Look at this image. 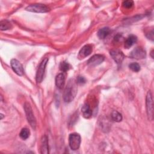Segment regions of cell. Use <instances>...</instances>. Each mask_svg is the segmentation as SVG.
<instances>
[{"instance_id":"obj_23","label":"cell","mask_w":154,"mask_h":154,"mask_svg":"<svg viewBox=\"0 0 154 154\" xmlns=\"http://www.w3.org/2000/svg\"><path fill=\"white\" fill-rule=\"evenodd\" d=\"M85 79L84 77L83 76H79L77 77L76 78V82L78 84H84L85 82Z\"/></svg>"},{"instance_id":"obj_3","label":"cell","mask_w":154,"mask_h":154,"mask_svg":"<svg viewBox=\"0 0 154 154\" xmlns=\"http://www.w3.org/2000/svg\"><path fill=\"white\" fill-rule=\"evenodd\" d=\"M81 136L79 134H70L69 137V143L70 149L73 150H76L79 149L81 144Z\"/></svg>"},{"instance_id":"obj_20","label":"cell","mask_w":154,"mask_h":154,"mask_svg":"<svg viewBox=\"0 0 154 154\" xmlns=\"http://www.w3.org/2000/svg\"><path fill=\"white\" fill-rule=\"evenodd\" d=\"M70 69V65L66 61L61 62L60 64V69L61 71L63 72H66L67 70H69Z\"/></svg>"},{"instance_id":"obj_17","label":"cell","mask_w":154,"mask_h":154,"mask_svg":"<svg viewBox=\"0 0 154 154\" xmlns=\"http://www.w3.org/2000/svg\"><path fill=\"white\" fill-rule=\"evenodd\" d=\"M11 28V23L7 20H2L0 22V28L1 31L7 30Z\"/></svg>"},{"instance_id":"obj_5","label":"cell","mask_w":154,"mask_h":154,"mask_svg":"<svg viewBox=\"0 0 154 154\" xmlns=\"http://www.w3.org/2000/svg\"><path fill=\"white\" fill-rule=\"evenodd\" d=\"M146 110L147 114L148 116V119L150 120L153 119V99L151 92L149 91L146 95Z\"/></svg>"},{"instance_id":"obj_1","label":"cell","mask_w":154,"mask_h":154,"mask_svg":"<svg viewBox=\"0 0 154 154\" xmlns=\"http://www.w3.org/2000/svg\"><path fill=\"white\" fill-rule=\"evenodd\" d=\"M77 92V88L75 83L73 80L69 81L66 85L64 93L63 99L65 102H70L75 97Z\"/></svg>"},{"instance_id":"obj_15","label":"cell","mask_w":154,"mask_h":154,"mask_svg":"<svg viewBox=\"0 0 154 154\" xmlns=\"http://www.w3.org/2000/svg\"><path fill=\"white\" fill-rule=\"evenodd\" d=\"M81 112L84 117H85V119H89L92 114V111L88 103H85L82 106L81 108Z\"/></svg>"},{"instance_id":"obj_12","label":"cell","mask_w":154,"mask_h":154,"mask_svg":"<svg viewBox=\"0 0 154 154\" xmlns=\"http://www.w3.org/2000/svg\"><path fill=\"white\" fill-rule=\"evenodd\" d=\"M40 153L47 154L49 153V145L48 137L46 135H44L41 138L40 141Z\"/></svg>"},{"instance_id":"obj_18","label":"cell","mask_w":154,"mask_h":154,"mask_svg":"<svg viewBox=\"0 0 154 154\" xmlns=\"http://www.w3.org/2000/svg\"><path fill=\"white\" fill-rule=\"evenodd\" d=\"M111 119L116 122H119L122 120V114L117 111H113L111 114Z\"/></svg>"},{"instance_id":"obj_11","label":"cell","mask_w":154,"mask_h":154,"mask_svg":"<svg viewBox=\"0 0 154 154\" xmlns=\"http://www.w3.org/2000/svg\"><path fill=\"white\" fill-rule=\"evenodd\" d=\"M93 48L91 45H87L84 46L79 52L78 57L79 59H82L88 56L92 52Z\"/></svg>"},{"instance_id":"obj_6","label":"cell","mask_w":154,"mask_h":154,"mask_svg":"<svg viewBox=\"0 0 154 154\" xmlns=\"http://www.w3.org/2000/svg\"><path fill=\"white\" fill-rule=\"evenodd\" d=\"M26 10L35 13H46L49 11V8L42 4H34L28 5L26 8Z\"/></svg>"},{"instance_id":"obj_13","label":"cell","mask_w":154,"mask_h":154,"mask_svg":"<svg viewBox=\"0 0 154 154\" xmlns=\"http://www.w3.org/2000/svg\"><path fill=\"white\" fill-rule=\"evenodd\" d=\"M65 75L63 73L58 74L55 78V84L57 87L60 89L63 88L65 84Z\"/></svg>"},{"instance_id":"obj_9","label":"cell","mask_w":154,"mask_h":154,"mask_svg":"<svg viewBox=\"0 0 154 154\" xmlns=\"http://www.w3.org/2000/svg\"><path fill=\"white\" fill-rule=\"evenodd\" d=\"M11 66L13 71L19 76H22L24 73V70L22 64L16 59H12L10 62Z\"/></svg>"},{"instance_id":"obj_4","label":"cell","mask_w":154,"mask_h":154,"mask_svg":"<svg viewBox=\"0 0 154 154\" xmlns=\"http://www.w3.org/2000/svg\"><path fill=\"white\" fill-rule=\"evenodd\" d=\"M48 60H49L48 58H45L42 61V62L40 63V64L38 67L37 73H36V76H35V79L37 83H40L43 81V76H44V73L46 69V66L47 64Z\"/></svg>"},{"instance_id":"obj_16","label":"cell","mask_w":154,"mask_h":154,"mask_svg":"<svg viewBox=\"0 0 154 154\" xmlns=\"http://www.w3.org/2000/svg\"><path fill=\"white\" fill-rule=\"evenodd\" d=\"M110 29L108 27H103L100 29L97 32V36L100 39L105 38L109 33Z\"/></svg>"},{"instance_id":"obj_10","label":"cell","mask_w":154,"mask_h":154,"mask_svg":"<svg viewBox=\"0 0 154 154\" xmlns=\"http://www.w3.org/2000/svg\"><path fill=\"white\" fill-rule=\"evenodd\" d=\"M111 57L114 60V61L117 64H121L123 60H124L125 55L123 53L118 49L116 50H111L109 52Z\"/></svg>"},{"instance_id":"obj_14","label":"cell","mask_w":154,"mask_h":154,"mask_svg":"<svg viewBox=\"0 0 154 154\" xmlns=\"http://www.w3.org/2000/svg\"><path fill=\"white\" fill-rule=\"evenodd\" d=\"M137 41V37L134 35H129L125 42V48L128 49L134 45Z\"/></svg>"},{"instance_id":"obj_8","label":"cell","mask_w":154,"mask_h":154,"mask_svg":"<svg viewBox=\"0 0 154 154\" xmlns=\"http://www.w3.org/2000/svg\"><path fill=\"white\" fill-rule=\"evenodd\" d=\"M104 59L105 58L102 55L96 54L87 61V64L90 67H95L101 64L104 61Z\"/></svg>"},{"instance_id":"obj_2","label":"cell","mask_w":154,"mask_h":154,"mask_svg":"<svg viewBox=\"0 0 154 154\" xmlns=\"http://www.w3.org/2000/svg\"><path fill=\"white\" fill-rule=\"evenodd\" d=\"M23 108H24L26 117L28 123H29L31 127L33 129H35V128H36V119L34 116V114L32 112V108H31L30 105L28 103L26 102L24 104Z\"/></svg>"},{"instance_id":"obj_19","label":"cell","mask_w":154,"mask_h":154,"mask_svg":"<svg viewBox=\"0 0 154 154\" xmlns=\"http://www.w3.org/2000/svg\"><path fill=\"white\" fill-rule=\"evenodd\" d=\"M29 135H30V132L29 129L27 128H23L19 134L20 137L23 140L27 139L29 137Z\"/></svg>"},{"instance_id":"obj_22","label":"cell","mask_w":154,"mask_h":154,"mask_svg":"<svg viewBox=\"0 0 154 154\" xmlns=\"http://www.w3.org/2000/svg\"><path fill=\"white\" fill-rule=\"evenodd\" d=\"M122 5L124 7H125L126 8H131L133 6L134 2L132 1H131V0L125 1L123 2Z\"/></svg>"},{"instance_id":"obj_7","label":"cell","mask_w":154,"mask_h":154,"mask_svg":"<svg viewBox=\"0 0 154 154\" xmlns=\"http://www.w3.org/2000/svg\"><path fill=\"white\" fill-rule=\"evenodd\" d=\"M146 57V52L143 48L141 47L135 48L130 53V57L132 58L137 59V60L145 58Z\"/></svg>"},{"instance_id":"obj_21","label":"cell","mask_w":154,"mask_h":154,"mask_svg":"<svg viewBox=\"0 0 154 154\" xmlns=\"http://www.w3.org/2000/svg\"><path fill=\"white\" fill-rule=\"evenodd\" d=\"M129 67L132 71L137 72L140 70V66L137 63H132L129 65Z\"/></svg>"}]
</instances>
